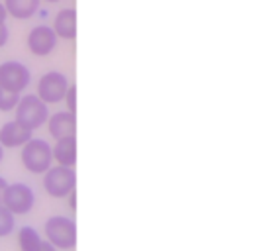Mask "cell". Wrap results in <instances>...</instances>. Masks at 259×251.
<instances>
[{
	"mask_svg": "<svg viewBox=\"0 0 259 251\" xmlns=\"http://www.w3.org/2000/svg\"><path fill=\"white\" fill-rule=\"evenodd\" d=\"M44 232L55 249L69 251L77 245V224L67 216H51L44 226Z\"/></svg>",
	"mask_w": 259,
	"mask_h": 251,
	"instance_id": "6da1fadb",
	"label": "cell"
},
{
	"mask_svg": "<svg viewBox=\"0 0 259 251\" xmlns=\"http://www.w3.org/2000/svg\"><path fill=\"white\" fill-rule=\"evenodd\" d=\"M20 159H22V165L30 173H33V175H44L53 165L51 145L46 140L32 138L26 145H22Z\"/></svg>",
	"mask_w": 259,
	"mask_h": 251,
	"instance_id": "7a4b0ae2",
	"label": "cell"
},
{
	"mask_svg": "<svg viewBox=\"0 0 259 251\" xmlns=\"http://www.w3.org/2000/svg\"><path fill=\"white\" fill-rule=\"evenodd\" d=\"M14 110H16V122L22 128H26L28 132L41 128L49 118L48 104H44L35 94H28V96L20 98Z\"/></svg>",
	"mask_w": 259,
	"mask_h": 251,
	"instance_id": "3957f363",
	"label": "cell"
},
{
	"mask_svg": "<svg viewBox=\"0 0 259 251\" xmlns=\"http://www.w3.org/2000/svg\"><path fill=\"white\" fill-rule=\"evenodd\" d=\"M44 190L53 198H67L69 192H73L77 187V175L71 167L51 165L44 173Z\"/></svg>",
	"mask_w": 259,
	"mask_h": 251,
	"instance_id": "277c9868",
	"label": "cell"
},
{
	"mask_svg": "<svg viewBox=\"0 0 259 251\" xmlns=\"http://www.w3.org/2000/svg\"><path fill=\"white\" fill-rule=\"evenodd\" d=\"M0 204L8 212H12L14 216H24V214H28L32 210L33 204H35V192L26 183H8Z\"/></svg>",
	"mask_w": 259,
	"mask_h": 251,
	"instance_id": "5b68a950",
	"label": "cell"
},
{
	"mask_svg": "<svg viewBox=\"0 0 259 251\" xmlns=\"http://www.w3.org/2000/svg\"><path fill=\"white\" fill-rule=\"evenodd\" d=\"M69 78L65 77L59 71H49L46 75H41V78L37 80V98L44 104H59L63 102V96L69 89Z\"/></svg>",
	"mask_w": 259,
	"mask_h": 251,
	"instance_id": "8992f818",
	"label": "cell"
},
{
	"mask_svg": "<svg viewBox=\"0 0 259 251\" xmlns=\"http://www.w3.org/2000/svg\"><path fill=\"white\" fill-rule=\"evenodd\" d=\"M30 85V71L24 63L6 61L0 65V87L20 94Z\"/></svg>",
	"mask_w": 259,
	"mask_h": 251,
	"instance_id": "52a82bcc",
	"label": "cell"
},
{
	"mask_svg": "<svg viewBox=\"0 0 259 251\" xmlns=\"http://www.w3.org/2000/svg\"><path fill=\"white\" fill-rule=\"evenodd\" d=\"M57 46V35L53 33L51 26L39 24L32 28V31L28 33V49L37 57H46L49 55Z\"/></svg>",
	"mask_w": 259,
	"mask_h": 251,
	"instance_id": "ba28073f",
	"label": "cell"
},
{
	"mask_svg": "<svg viewBox=\"0 0 259 251\" xmlns=\"http://www.w3.org/2000/svg\"><path fill=\"white\" fill-rule=\"evenodd\" d=\"M46 124H48V128H49L51 138H53L55 141L77 134V116L71 114V112H67V110H61V112L51 114Z\"/></svg>",
	"mask_w": 259,
	"mask_h": 251,
	"instance_id": "9c48e42d",
	"label": "cell"
},
{
	"mask_svg": "<svg viewBox=\"0 0 259 251\" xmlns=\"http://www.w3.org/2000/svg\"><path fill=\"white\" fill-rule=\"evenodd\" d=\"M53 33L57 35V39L65 41H73L77 37V10L75 8H63L59 10L53 18Z\"/></svg>",
	"mask_w": 259,
	"mask_h": 251,
	"instance_id": "30bf717a",
	"label": "cell"
},
{
	"mask_svg": "<svg viewBox=\"0 0 259 251\" xmlns=\"http://www.w3.org/2000/svg\"><path fill=\"white\" fill-rule=\"evenodd\" d=\"M30 140H32V132H28L26 128H22L16 120L6 122V124L0 128V145L4 149L22 147V145H26Z\"/></svg>",
	"mask_w": 259,
	"mask_h": 251,
	"instance_id": "8fae6325",
	"label": "cell"
},
{
	"mask_svg": "<svg viewBox=\"0 0 259 251\" xmlns=\"http://www.w3.org/2000/svg\"><path fill=\"white\" fill-rule=\"evenodd\" d=\"M51 155L57 165L73 169V165L77 163V136L55 141V145H51Z\"/></svg>",
	"mask_w": 259,
	"mask_h": 251,
	"instance_id": "7c38bea8",
	"label": "cell"
},
{
	"mask_svg": "<svg viewBox=\"0 0 259 251\" xmlns=\"http://www.w3.org/2000/svg\"><path fill=\"white\" fill-rule=\"evenodd\" d=\"M41 0H4L6 14L16 18V20H30L37 14Z\"/></svg>",
	"mask_w": 259,
	"mask_h": 251,
	"instance_id": "4fadbf2b",
	"label": "cell"
},
{
	"mask_svg": "<svg viewBox=\"0 0 259 251\" xmlns=\"http://www.w3.org/2000/svg\"><path fill=\"white\" fill-rule=\"evenodd\" d=\"M41 241H44L41 235L30 226H24L18 230V249L20 251H37Z\"/></svg>",
	"mask_w": 259,
	"mask_h": 251,
	"instance_id": "5bb4252c",
	"label": "cell"
},
{
	"mask_svg": "<svg viewBox=\"0 0 259 251\" xmlns=\"http://www.w3.org/2000/svg\"><path fill=\"white\" fill-rule=\"evenodd\" d=\"M16 228V216L12 212H8L2 204H0V237H6L14 232Z\"/></svg>",
	"mask_w": 259,
	"mask_h": 251,
	"instance_id": "9a60e30c",
	"label": "cell"
},
{
	"mask_svg": "<svg viewBox=\"0 0 259 251\" xmlns=\"http://www.w3.org/2000/svg\"><path fill=\"white\" fill-rule=\"evenodd\" d=\"M20 102V94L12 93V91H6L0 87V112H10L14 110Z\"/></svg>",
	"mask_w": 259,
	"mask_h": 251,
	"instance_id": "2e32d148",
	"label": "cell"
},
{
	"mask_svg": "<svg viewBox=\"0 0 259 251\" xmlns=\"http://www.w3.org/2000/svg\"><path fill=\"white\" fill-rule=\"evenodd\" d=\"M63 102L67 112L77 114V87L75 85H69V89H67V93L63 96Z\"/></svg>",
	"mask_w": 259,
	"mask_h": 251,
	"instance_id": "e0dca14e",
	"label": "cell"
},
{
	"mask_svg": "<svg viewBox=\"0 0 259 251\" xmlns=\"http://www.w3.org/2000/svg\"><path fill=\"white\" fill-rule=\"evenodd\" d=\"M8 44V28H6V24H2L0 26V47H4Z\"/></svg>",
	"mask_w": 259,
	"mask_h": 251,
	"instance_id": "ac0fdd59",
	"label": "cell"
},
{
	"mask_svg": "<svg viewBox=\"0 0 259 251\" xmlns=\"http://www.w3.org/2000/svg\"><path fill=\"white\" fill-rule=\"evenodd\" d=\"M67 204H69V208H71V210H75V208H77V190H73V192H69V194H67Z\"/></svg>",
	"mask_w": 259,
	"mask_h": 251,
	"instance_id": "d6986e66",
	"label": "cell"
},
{
	"mask_svg": "<svg viewBox=\"0 0 259 251\" xmlns=\"http://www.w3.org/2000/svg\"><path fill=\"white\" fill-rule=\"evenodd\" d=\"M8 187V181L4 177H0V202H2V196H4V190Z\"/></svg>",
	"mask_w": 259,
	"mask_h": 251,
	"instance_id": "ffe728a7",
	"label": "cell"
},
{
	"mask_svg": "<svg viewBox=\"0 0 259 251\" xmlns=\"http://www.w3.org/2000/svg\"><path fill=\"white\" fill-rule=\"evenodd\" d=\"M6 8H4V4H2V2H0V26H2V24H6Z\"/></svg>",
	"mask_w": 259,
	"mask_h": 251,
	"instance_id": "44dd1931",
	"label": "cell"
},
{
	"mask_svg": "<svg viewBox=\"0 0 259 251\" xmlns=\"http://www.w3.org/2000/svg\"><path fill=\"white\" fill-rule=\"evenodd\" d=\"M37 251H57L51 243H48V241H41V245H39V249Z\"/></svg>",
	"mask_w": 259,
	"mask_h": 251,
	"instance_id": "7402d4cb",
	"label": "cell"
},
{
	"mask_svg": "<svg viewBox=\"0 0 259 251\" xmlns=\"http://www.w3.org/2000/svg\"><path fill=\"white\" fill-rule=\"evenodd\" d=\"M2 159H4V147L0 145V163H2Z\"/></svg>",
	"mask_w": 259,
	"mask_h": 251,
	"instance_id": "603a6c76",
	"label": "cell"
},
{
	"mask_svg": "<svg viewBox=\"0 0 259 251\" xmlns=\"http://www.w3.org/2000/svg\"><path fill=\"white\" fill-rule=\"evenodd\" d=\"M46 2H49V4H55V2H61V0H46Z\"/></svg>",
	"mask_w": 259,
	"mask_h": 251,
	"instance_id": "cb8c5ba5",
	"label": "cell"
},
{
	"mask_svg": "<svg viewBox=\"0 0 259 251\" xmlns=\"http://www.w3.org/2000/svg\"><path fill=\"white\" fill-rule=\"evenodd\" d=\"M0 2H2V0H0Z\"/></svg>",
	"mask_w": 259,
	"mask_h": 251,
	"instance_id": "d4e9b609",
	"label": "cell"
}]
</instances>
